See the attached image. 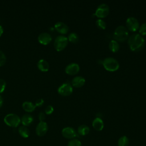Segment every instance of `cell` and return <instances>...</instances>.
<instances>
[{
    "label": "cell",
    "instance_id": "1",
    "mask_svg": "<svg viewBox=\"0 0 146 146\" xmlns=\"http://www.w3.org/2000/svg\"><path fill=\"white\" fill-rule=\"evenodd\" d=\"M128 44L132 51H139L144 47L145 39L139 33H135L128 37Z\"/></svg>",
    "mask_w": 146,
    "mask_h": 146
},
{
    "label": "cell",
    "instance_id": "33",
    "mask_svg": "<svg viewBox=\"0 0 146 146\" xmlns=\"http://www.w3.org/2000/svg\"><path fill=\"white\" fill-rule=\"evenodd\" d=\"M3 32V27L0 25V36H1V35L2 34Z\"/></svg>",
    "mask_w": 146,
    "mask_h": 146
},
{
    "label": "cell",
    "instance_id": "2",
    "mask_svg": "<svg viewBox=\"0 0 146 146\" xmlns=\"http://www.w3.org/2000/svg\"><path fill=\"white\" fill-rule=\"evenodd\" d=\"M129 37L128 30L123 25L118 26L113 32V38L115 40L120 42L125 40Z\"/></svg>",
    "mask_w": 146,
    "mask_h": 146
},
{
    "label": "cell",
    "instance_id": "24",
    "mask_svg": "<svg viewBox=\"0 0 146 146\" xmlns=\"http://www.w3.org/2000/svg\"><path fill=\"white\" fill-rule=\"evenodd\" d=\"M96 25L98 27H99V29H105L106 27V23L105 22V21L103 19H102L101 18H99V19H96Z\"/></svg>",
    "mask_w": 146,
    "mask_h": 146
},
{
    "label": "cell",
    "instance_id": "31",
    "mask_svg": "<svg viewBox=\"0 0 146 146\" xmlns=\"http://www.w3.org/2000/svg\"><path fill=\"white\" fill-rule=\"evenodd\" d=\"M38 117L40 121H44L46 119V115L45 113L43 112H40L38 115Z\"/></svg>",
    "mask_w": 146,
    "mask_h": 146
},
{
    "label": "cell",
    "instance_id": "19",
    "mask_svg": "<svg viewBox=\"0 0 146 146\" xmlns=\"http://www.w3.org/2000/svg\"><path fill=\"white\" fill-rule=\"evenodd\" d=\"M108 47L110 50L113 52H117L120 48V45L118 42L115 39H112L110 40L108 44Z\"/></svg>",
    "mask_w": 146,
    "mask_h": 146
},
{
    "label": "cell",
    "instance_id": "10",
    "mask_svg": "<svg viewBox=\"0 0 146 146\" xmlns=\"http://www.w3.org/2000/svg\"><path fill=\"white\" fill-rule=\"evenodd\" d=\"M48 131V125L45 121H40L36 127V133L39 136H44Z\"/></svg>",
    "mask_w": 146,
    "mask_h": 146
},
{
    "label": "cell",
    "instance_id": "3",
    "mask_svg": "<svg viewBox=\"0 0 146 146\" xmlns=\"http://www.w3.org/2000/svg\"><path fill=\"white\" fill-rule=\"evenodd\" d=\"M104 68L109 71H115L119 68L118 61L113 57H107L102 62Z\"/></svg>",
    "mask_w": 146,
    "mask_h": 146
},
{
    "label": "cell",
    "instance_id": "21",
    "mask_svg": "<svg viewBox=\"0 0 146 146\" xmlns=\"http://www.w3.org/2000/svg\"><path fill=\"white\" fill-rule=\"evenodd\" d=\"M18 132L19 135L24 137L27 138L30 136V131L26 126H21L18 129Z\"/></svg>",
    "mask_w": 146,
    "mask_h": 146
},
{
    "label": "cell",
    "instance_id": "30",
    "mask_svg": "<svg viewBox=\"0 0 146 146\" xmlns=\"http://www.w3.org/2000/svg\"><path fill=\"white\" fill-rule=\"evenodd\" d=\"M44 104V100L42 98H39L36 100L35 102V105L36 107H40Z\"/></svg>",
    "mask_w": 146,
    "mask_h": 146
},
{
    "label": "cell",
    "instance_id": "28",
    "mask_svg": "<svg viewBox=\"0 0 146 146\" xmlns=\"http://www.w3.org/2000/svg\"><path fill=\"white\" fill-rule=\"evenodd\" d=\"M6 81L3 79H0V94L4 91L6 88Z\"/></svg>",
    "mask_w": 146,
    "mask_h": 146
},
{
    "label": "cell",
    "instance_id": "8",
    "mask_svg": "<svg viewBox=\"0 0 146 146\" xmlns=\"http://www.w3.org/2000/svg\"><path fill=\"white\" fill-rule=\"evenodd\" d=\"M73 88L70 83L66 82L61 84L58 88V92L62 96H68L72 94Z\"/></svg>",
    "mask_w": 146,
    "mask_h": 146
},
{
    "label": "cell",
    "instance_id": "12",
    "mask_svg": "<svg viewBox=\"0 0 146 146\" xmlns=\"http://www.w3.org/2000/svg\"><path fill=\"white\" fill-rule=\"evenodd\" d=\"M38 40L39 43L42 44H47L52 40V36L51 34L47 32H43L39 34L38 36Z\"/></svg>",
    "mask_w": 146,
    "mask_h": 146
},
{
    "label": "cell",
    "instance_id": "25",
    "mask_svg": "<svg viewBox=\"0 0 146 146\" xmlns=\"http://www.w3.org/2000/svg\"><path fill=\"white\" fill-rule=\"evenodd\" d=\"M67 146H82V143L80 140L76 139H73L69 141Z\"/></svg>",
    "mask_w": 146,
    "mask_h": 146
},
{
    "label": "cell",
    "instance_id": "9",
    "mask_svg": "<svg viewBox=\"0 0 146 146\" xmlns=\"http://www.w3.org/2000/svg\"><path fill=\"white\" fill-rule=\"evenodd\" d=\"M62 134L64 137L68 139H73L78 136L76 131L73 128L70 127L64 128L62 130Z\"/></svg>",
    "mask_w": 146,
    "mask_h": 146
},
{
    "label": "cell",
    "instance_id": "4",
    "mask_svg": "<svg viewBox=\"0 0 146 146\" xmlns=\"http://www.w3.org/2000/svg\"><path fill=\"white\" fill-rule=\"evenodd\" d=\"M4 122L9 126L11 127H17L21 123V118L15 113L7 114L4 117Z\"/></svg>",
    "mask_w": 146,
    "mask_h": 146
},
{
    "label": "cell",
    "instance_id": "5",
    "mask_svg": "<svg viewBox=\"0 0 146 146\" xmlns=\"http://www.w3.org/2000/svg\"><path fill=\"white\" fill-rule=\"evenodd\" d=\"M68 42V38L66 36L62 35H58L55 39L54 42V47L58 51H62L67 46Z\"/></svg>",
    "mask_w": 146,
    "mask_h": 146
},
{
    "label": "cell",
    "instance_id": "27",
    "mask_svg": "<svg viewBox=\"0 0 146 146\" xmlns=\"http://www.w3.org/2000/svg\"><path fill=\"white\" fill-rule=\"evenodd\" d=\"M6 60V57L3 51L0 50V66H3Z\"/></svg>",
    "mask_w": 146,
    "mask_h": 146
},
{
    "label": "cell",
    "instance_id": "23",
    "mask_svg": "<svg viewBox=\"0 0 146 146\" xmlns=\"http://www.w3.org/2000/svg\"><path fill=\"white\" fill-rule=\"evenodd\" d=\"M67 38L69 41L72 43H76L79 41V39L78 34H76L75 32H72L70 33Z\"/></svg>",
    "mask_w": 146,
    "mask_h": 146
},
{
    "label": "cell",
    "instance_id": "11",
    "mask_svg": "<svg viewBox=\"0 0 146 146\" xmlns=\"http://www.w3.org/2000/svg\"><path fill=\"white\" fill-rule=\"evenodd\" d=\"M80 70L79 65L76 63H69L65 68V72L69 75L76 74Z\"/></svg>",
    "mask_w": 146,
    "mask_h": 146
},
{
    "label": "cell",
    "instance_id": "14",
    "mask_svg": "<svg viewBox=\"0 0 146 146\" xmlns=\"http://www.w3.org/2000/svg\"><path fill=\"white\" fill-rule=\"evenodd\" d=\"M86 80L82 76H76L73 78L71 81L72 85L75 87H81L85 83Z\"/></svg>",
    "mask_w": 146,
    "mask_h": 146
},
{
    "label": "cell",
    "instance_id": "29",
    "mask_svg": "<svg viewBox=\"0 0 146 146\" xmlns=\"http://www.w3.org/2000/svg\"><path fill=\"white\" fill-rule=\"evenodd\" d=\"M45 113H46L47 115H50L51 114L53 111H54V108L51 105H48L46 108H45Z\"/></svg>",
    "mask_w": 146,
    "mask_h": 146
},
{
    "label": "cell",
    "instance_id": "15",
    "mask_svg": "<svg viewBox=\"0 0 146 146\" xmlns=\"http://www.w3.org/2000/svg\"><path fill=\"white\" fill-rule=\"evenodd\" d=\"M92 127L93 128L98 131H102L104 127V123L102 119L97 117L94 119L92 121Z\"/></svg>",
    "mask_w": 146,
    "mask_h": 146
},
{
    "label": "cell",
    "instance_id": "6",
    "mask_svg": "<svg viewBox=\"0 0 146 146\" xmlns=\"http://www.w3.org/2000/svg\"><path fill=\"white\" fill-rule=\"evenodd\" d=\"M110 9L108 5L104 3L100 4L96 8L95 15L99 18H103L106 17L109 13Z\"/></svg>",
    "mask_w": 146,
    "mask_h": 146
},
{
    "label": "cell",
    "instance_id": "13",
    "mask_svg": "<svg viewBox=\"0 0 146 146\" xmlns=\"http://www.w3.org/2000/svg\"><path fill=\"white\" fill-rule=\"evenodd\" d=\"M54 27L58 32L63 34H66L69 30L68 26L65 23L61 21L56 22L54 25Z\"/></svg>",
    "mask_w": 146,
    "mask_h": 146
},
{
    "label": "cell",
    "instance_id": "22",
    "mask_svg": "<svg viewBox=\"0 0 146 146\" xmlns=\"http://www.w3.org/2000/svg\"><path fill=\"white\" fill-rule=\"evenodd\" d=\"M118 146H128L129 140L126 136H121L118 140Z\"/></svg>",
    "mask_w": 146,
    "mask_h": 146
},
{
    "label": "cell",
    "instance_id": "32",
    "mask_svg": "<svg viewBox=\"0 0 146 146\" xmlns=\"http://www.w3.org/2000/svg\"><path fill=\"white\" fill-rule=\"evenodd\" d=\"M3 100L2 97L0 95V108L2 107V104H3Z\"/></svg>",
    "mask_w": 146,
    "mask_h": 146
},
{
    "label": "cell",
    "instance_id": "16",
    "mask_svg": "<svg viewBox=\"0 0 146 146\" xmlns=\"http://www.w3.org/2000/svg\"><path fill=\"white\" fill-rule=\"evenodd\" d=\"M37 67L41 71H47L49 70L50 65L47 60L44 59H40L37 62Z\"/></svg>",
    "mask_w": 146,
    "mask_h": 146
},
{
    "label": "cell",
    "instance_id": "20",
    "mask_svg": "<svg viewBox=\"0 0 146 146\" xmlns=\"http://www.w3.org/2000/svg\"><path fill=\"white\" fill-rule=\"evenodd\" d=\"M90 132V128L86 125H81L78 128V133L81 136H85Z\"/></svg>",
    "mask_w": 146,
    "mask_h": 146
},
{
    "label": "cell",
    "instance_id": "17",
    "mask_svg": "<svg viewBox=\"0 0 146 146\" xmlns=\"http://www.w3.org/2000/svg\"><path fill=\"white\" fill-rule=\"evenodd\" d=\"M34 121V117L32 115L30 114H24L21 118V122L24 126L30 125Z\"/></svg>",
    "mask_w": 146,
    "mask_h": 146
},
{
    "label": "cell",
    "instance_id": "26",
    "mask_svg": "<svg viewBox=\"0 0 146 146\" xmlns=\"http://www.w3.org/2000/svg\"><path fill=\"white\" fill-rule=\"evenodd\" d=\"M139 31L140 35H146V22L143 23L139 28Z\"/></svg>",
    "mask_w": 146,
    "mask_h": 146
},
{
    "label": "cell",
    "instance_id": "18",
    "mask_svg": "<svg viewBox=\"0 0 146 146\" xmlns=\"http://www.w3.org/2000/svg\"><path fill=\"white\" fill-rule=\"evenodd\" d=\"M35 107H36V106H35V104L31 102L25 101L22 103L23 109L27 112H31L34 111Z\"/></svg>",
    "mask_w": 146,
    "mask_h": 146
},
{
    "label": "cell",
    "instance_id": "7",
    "mask_svg": "<svg viewBox=\"0 0 146 146\" xmlns=\"http://www.w3.org/2000/svg\"><path fill=\"white\" fill-rule=\"evenodd\" d=\"M126 27L131 31H136L139 28V22L134 17H129L125 22Z\"/></svg>",
    "mask_w": 146,
    "mask_h": 146
}]
</instances>
